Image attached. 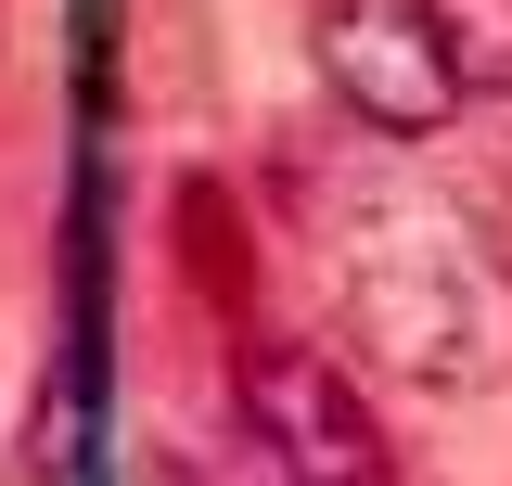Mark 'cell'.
<instances>
[{
	"mask_svg": "<svg viewBox=\"0 0 512 486\" xmlns=\"http://www.w3.org/2000/svg\"><path fill=\"white\" fill-rule=\"evenodd\" d=\"M333 295H346V333L423 397H487L512 371V307L487 256L461 243V218H436L397 180H359L333 205Z\"/></svg>",
	"mask_w": 512,
	"mask_h": 486,
	"instance_id": "1",
	"label": "cell"
},
{
	"mask_svg": "<svg viewBox=\"0 0 512 486\" xmlns=\"http://www.w3.org/2000/svg\"><path fill=\"white\" fill-rule=\"evenodd\" d=\"M308 52H320V90L372 141H448L474 103L436 0H308Z\"/></svg>",
	"mask_w": 512,
	"mask_h": 486,
	"instance_id": "2",
	"label": "cell"
},
{
	"mask_svg": "<svg viewBox=\"0 0 512 486\" xmlns=\"http://www.w3.org/2000/svg\"><path fill=\"white\" fill-rule=\"evenodd\" d=\"M231 410H244V448H256L269 486H397V448H384L372 397L320 359V346L256 333L244 359H231Z\"/></svg>",
	"mask_w": 512,
	"mask_h": 486,
	"instance_id": "3",
	"label": "cell"
},
{
	"mask_svg": "<svg viewBox=\"0 0 512 486\" xmlns=\"http://www.w3.org/2000/svg\"><path fill=\"white\" fill-rule=\"evenodd\" d=\"M141 486H231V474H205V461H180V448H154V461H141Z\"/></svg>",
	"mask_w": 512,
	"mask_h": 486,
	"instance_id": "4",
	"label": "cell"
}]
</instances>
